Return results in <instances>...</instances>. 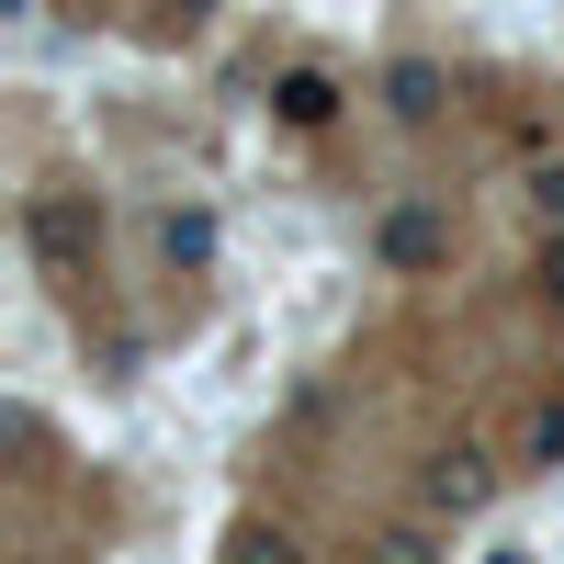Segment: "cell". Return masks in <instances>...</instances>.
Masks as SVG:
<instances>
[{
    "label": "cell",
    "instance_id": "obj_3",
    "mask_svg": "<svg viewBox=\"0 0 564 564\" xmlns=\"http://www.w3.org/2000/svg\"><path fill=\"white\" fill-rule=\"evenodd\" d=\"M486 486H497V475H486V452H441V463H430V508H441V520L486 508Z\"/></svg>",
    "mask_w": 564,
    "mask_h": 564
},
{
    "label": "cell",
    "instance_id": "obj_4",
    "mask_svg": "<svg viewBox=\"0 0 564 564\" xmlns=\"http://www.w3.org/2000/svg\"><path fill=\"white\" fill-rule=\"evenodd\" d=\"M271 102H282V124H327V113H339V79H327V68H282Z\"/></svg>",
    "mask_w": 564,
    "mask_h": 564
},
{
    "label": "cell",
    "instance_id": "obj_1",
    "mask_svg": "<svg viewBox=\"0 0 564 564\" xmlns=\"http://www.w3.org/2000/svg\"><path fill=\"white\" fill-rule=\"evenodd\" d=\"M23 238H34L45 271H79L90 238H102V204H79V193H34V204H23Z\"/></svg>",
    "mask_w": 564,
    "mask_h": 564
},
{
    "label": "cell",
    "instance_id": "obj_7",
    "mask_svg": "<svg viewBox=\"0 0 564 564\" xmlns=\"http://www.w3.org/2000/svg\"><path fill=\"white\" fill-rule=\"evenodd\" d=\"M531 463H564V406H542V417H531Z\"/></svg>",
    "mask_w": 564,
    "mask_h": 564
},
{
    "label": "cell",
    "instance_id": "obj_9",
    "mask_svg": "<svg viewBox=\"0 0 564 564\" xmlns=\"http://www.w3.org/2000/svg\"><path fill=\"white\" fill-rule=\"evenodd\" d=\"M542 282H553V294H564V238H553V249H542Z\"/></svg>",
    "mask_w": 564,
    "mask_h": 564
},
{
    "label": "cell",
    "instance_id": "obj_2",
    "mask_svg": "<svg viewBox=\"0 0 564 564\" xmlns=\"http://www.w3.org/2000/svg\"><path fill=\"white\" fill-rule=\"evenodd\" d=\"M441 249H452V226H441L430 204H395V215H384V260H395V271H430Z\"/></svg>",
    "mask_w": 564,
    "mask_h": 564
},
{
    "label": "cell",
    "instance_id": "obj_5",
    "mask_svg": "<svg viewBox=\"0 0 564 564\" xmlns=\"http://www.w3.org/2000/svg\"><path fill=\"white\" fill-rule=\"evenodd\" d=\"M384 102H395L406 124H430V113H441V68H430V57H395V68H384Z\"/></svg>",
    "mask_w": 564,
    "mask_h": 564
},
{
    "label": "cell",
    "instance_id": "obj_6",
    "mask_svg": "<svg viewBox=\"0 0 564 564\" xmlns=\"http://www.w3.org/2000/svg\"><path fill=\"white\" fill-rule=\"evenodd\" d=\"M159 249H170V260H215V215H170Z\"/></svg>",
    "mask_w": 564,
    "mask_h": 564
},
{
    "label": "cell",
    "instance_id": "obj_8",
    "mask_svg": "<svg viewBox=\"0 0 564 564\" xmlns=\"http://www.w3.org/2000/svg\"><path fill=\"white\" fill-rule=\"evenodd\" d=\"M531 204H542V215H553V226H564V159H553V170H542V181H531Z\"/></svg>",
    "mask_w": 564,
    "mask_h": 564
}]
</instances>
